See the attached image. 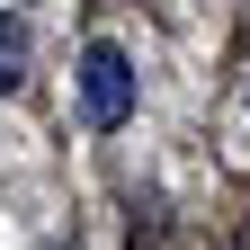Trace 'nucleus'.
Listing matches in <instances>:
<instances>
[{
	"instance_id": "nucleus-2",
	"label": "nucleus",
	"mask_w": 250,
	"mask_h": 250,
	"mask_svg": "<svg viewBox=\"0 0 250 250\" xmlns=\"http://www.w3.org/2000/svg\"><path fill=\"white\" fill-rule=\"evenodd\" d=\"M27 81V18H0V99Z\"/></svg>"
},
{
	"instance_id": "nucleus-1",
	"label": "nucleus",
	"mask_w": 250,
	"mask_h": 250,
	"mask_svg": "<svg viewBox=\"0 0 250 250\" xmlns=\"http://www.w3.org/2000/svg\"><path fill=\"white\" fill-rule=\"evenodd\" d=\"M81 116H89V134H116V125L134 116V62L107 36L81 45Z\"/></svg>"
}]
</instances>
